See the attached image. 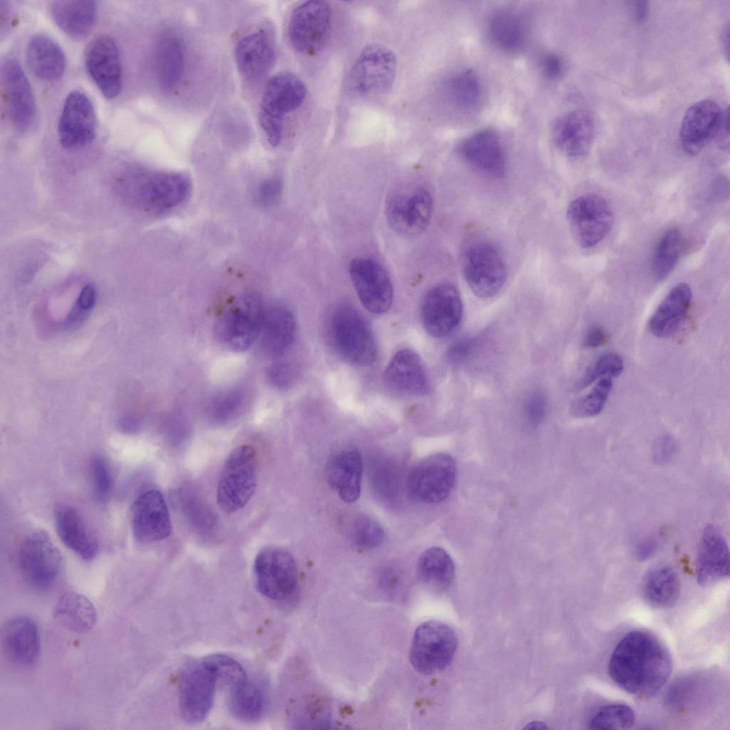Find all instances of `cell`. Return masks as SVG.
Wrapping results in <instances>:
<instances>
[{
    "label": "cell",
    "mask_w": 730,
    "mask_h": 730,
    "mask_svg": "<svg viewBox=\"0 0 730 730\" xmlns=\"http://www.w3.org/2000/svg\"><path fill=\"white\" fill-rule=\"evenodd\" d=\"M609 339L607 332L600 326L591 327L584 338V346L588 348H597L607 343Z\"/></svg>",
    "instance_id": "obj_57"
},
{
    "label": "cell",
    "mask_w": 730,
    "mask_h": 730,
    "mask_svg": "<svg viewBox=\"0 0 730 730\" xmlns=\"http://www.w3.org/2000/svg\"><path fill=\"white\" fill-rule=\"evenodd\" d=\"M677 443L669 435L659 437L654 443L652 448L653 459L657 464L668 463L675 454Z\"/></svg>",
    "instance_id": "obj_55"
},
{
    "label": "cell",
    "mask_w": 730,
    "mask_h": 730,
    "mask_svg": "<svg viewBox=\"0 0 730 730\" xmlns=\"http://www.w3.org/2000/svg\"><path fill=\"white\" fill-rule=\"evenodd\" d=\"M96 299V288L93 284H88L81 291L76 305L83 311L88 312L93 307Z\"/></svg>",
    "instance_id": "obj_58"
},
{
    "label": "cell",
    "mask_w": 730,
    "mask_h": 730,
    "mask_svg": "<svg viewBox=\"0 0 730 730\" xmlns=\"http://www.w3.org/2000/svg\"><path fill=\"white\" fill-rule=\"evenodd\" d=\"M657 548V543L654 538H647L638 545L636 550V557L639 560H646L654 555Z\"/></svg>",
    "instance_id": "obj_59"
},
{
    "label": "cell",
    "mask_w": 730,
    "mask_h": 730,
    "mask_svg": "<svg viewBox=\"0 0 730 730\" xmlns=\"http://www.w3.org/2000/svg\"><path fill=\"white\" fill-rule=\"evenodd\" d=\"M61 565V553L45 531L35 530L26 536L19 550V567L30 585L48 587L57 577Z\"/></svg>",
    "instance_id": "obj_15"
},
{
    "label": "cell",
    "mask_w": 730,
    "mask_h": 730,
    "mask_svg": "<svg viewBox=\"0 0 730 730\" xmlns=\"http://www.w3.org/2000/svg\"><path fill=\"white\" fill-rule=\"evenodd\" d=\"M567 219L577 244L592 249L610 232L614 215L607 201L595 193L583 194L572 200L567 209Z\"/></svg>",
    "instance_id": "obj_9"
},
{
    "label": "cell",
    "mask_w": 730,
    "mask_h": 730,
    "mask_svg": "<svg viewBox=\"0 0 730 730\" xmlns=\"http://www.w3.org/2000/svg\"><path fill=\"white\" fill-rule=\"evenodd\" d=\"M84 63L89 76L106 98L118 96L123 71L118 46L113 37L101 34L93 38L85 50Z\"/></svg>",
    "instance_id": "obj_16"
},
{
    "label": "cell",
    "mask_w": 730,
    "mask_h": 730,
    "mask_svg": "<svg viewBox=\"0 0 730 730\" xmlns=\"http://www.w3.org/2000/svg\"><path fill=\"white\" fill-rule=\"evenodd\" d=\"M722 42L724 50L727 52L726 54L729 56V26L724 31Z\"/></svg>",
    "instance_id": "obj_62"
},
{
    "label": "cell",
    "mask_w": 730,
    "mask_h": 730,
    "mask_svg": "<svg viewBox=\"0 0 730 730\" xmlns=\"http://www.w3.org/2000/svg\"><path fill=\"white\" fill-rule=\"evenodd\" d=\"M539 66L545 78L551 81L560 78L565 71L562 58L555 53H548L542 56Z\"/></svg>",
    "instance_id": "obj_54"
},
{
    "label": "cell",
    "mask_w": 730,
    "mask_h": 730,
    "mask_svg": "<svg viewBox=\"0 0 730 730\" xmlns=\"http://www.w3.org/2000/svg\"><path fill=\"white\" fill-rule=\"evenodd\" d=\"M49 12L56 24L68 36L81 40L91 32L96 20L97 6L93 1H54Z\"/></svg>",
    "instance_id": "obj_35"
},
{
    "label": "cell",
    "mask_w": 730,
    "mask_h": 730,
    "mask_svg": "<svg viewBox=\"0 0 730 730\" xmlns=\"http://www.w3.org/2000/svg\"><path fill=\"white\" fill-rule=\"evenodd\" d=\"M457 646V635L451 627L441 621H426L414 632L409 660L416 672L430 675L451 664Z\"/></svg>",
    "instance_id": "obj_5"
},
{
    "label": "cell",
    "mask_w": 730,
    "mask_h": 730,
    "mask_svg": "<svg viewBox=\"0 0 730 730\" xmlns=\"http://www.w3.org/2000/svg\"><path fill=\"white\" fill-rule=\"evenodd\" d=\"M295 334V319L287 307L274 304L265 309L259 338L267 356L278 358L284 355L293 344Z\"/></svg>",
    "instance_id": "obj_33"
},
{
    "label": "cell",
    "mask_w": 730,
    "mask_h": 730,
    "mask_svg": "<svg viewBox=\"0 0 730 730\" xmlns=\"http://www.w3.org/2000/svg\"><path fill=\"white\" fill-rule=\"evenodd\" d=\"M253 575L256 588L264 597L284 600L295 593L298 572L293 556L276 547L261 550L255 557Z\"/></svg>",
    "instance_id": "obj_8"
},
{
    "label": "cell",
    "mask_w": 730,
    "mask_h": 730,
    "mask_svg": "<svg viewBox=\"0 0 730 730\" xmlns=\"http://www.w3.org/2000/svg\"><path fill=\"white\" fill-rule=\"evenodd\" d=\"M680 582L676 571L668 566L652 569L643 582V593L652 606L666 609L672 607L678 600Z\"/></svg>",
    "instance_id": "obj_40"
},
{
    "label": "cell",
    "mask_w": 730,
    "mask_h": 730,
    "mask_svg": "<svg viewBox=\"0 0 730 730\" xmlns=\"http://www.w3.org/2000/svg\"><path fill=\"white\" fill-rule=\"evenodd\" d=\"M633 710L622 704H609L601 708L590 722L591 729H626L634 725Z\"/></svg>",
    "instance_id": "obj_45"
},
{
    "label": "cell",
    "mask_w": 730,
    "mask_h": 730,
    "mask_svg": "<svg viewBox=\"0 0 730 730\" xmlns=\"http://www.w3.org/2000/svg\"><path fill=\"white\" fill-rule=\"evenodd\" d=\"M265 308L255 294L240 297L216 322V340L233 351H244L259 337Z\"/></svg>",
    "instance_id": "obj_6"
},
{
    "label": "cell",
    "mask_w": 730,
    "mask_h": 730,
    "mask_svg": "<svg viewBox=\"0 0 730 730\" xmlns=\"http://www.w3.org/2000/svg\"><path fill=\"white\" fill-rule=\"evenodd\" d=\"M203 660L214 672L217 682L232 690L247 682V674L242 666L235 659L222 654L206 656Z\"/></svg>",
    "instance_id": "obj_44"
},
{
    "label": "cell",
    "mask_w": 730,
    "mask_h": 730,
    "mask_svg": "<svg viewBox=\"0 0 730 730\" xmlns=\"http://www.w3.org/2000/svg\"><path fill=\"white\" fill-rule=\"evenodd\" d=\"M26 58L31 72L42 81H56L66 70L63 51L46 34H36L30 38L26 45Z\"/></svg>",
    "instance_id": "obj_34"
},
{
    "label": "cell",
    "mask_w": 730,
    "mask_h": 730,
    "mask_svg": "<svg viewBox=\"0 0 730 730\" xmlns=\"http://www.w3.org/2000/svg\"><path fill=\"white\" fill-rule=\"evenodd\" d=\"M595 125L592 115L584 110L562 114L554 122L552 138L565 155L579 158L586 155L593 143Z\"/></svg>",
    "instance_id": "obj_25"
},
{
    "label": "cell",
    "mask_w": 730,
    "mask_h": 730,
    "mask_svg": "<svg viewBox=\"0 0 730 730\" xmlns=\"http://www.w3.org/2000/svg\"><path fill=\"white\" fill-rule=\"evenodd\" d=\"M672 663L666 647L642 630L627 634L615 647L608 664L612 680L632 694L648 696L668 680Z\"/></svg>",
    "instance_id": "obj_1"
},
{
    "label": "cell",
    "mask_w": 730,
    "mask_h": 730,
    "mask_svg": "<svg viewBox=\"0 0 730 730\" xmlns=\"http://www.w3.org/2000/svg\"><path fill=\"white\" fill-rule=\"evenodd\" d=\"M623 370L624 361L622 356L615 352L606 353L585 371L578 381L577 387L585 389L601 376L617 377Z\"/></svg>",
    "instance_id": "obj_49"
},
{
    "label": "cell",
    "mask_w": 730,
    "mask_h": 730,
    "mask_svg": "<svg viewBox=\"0 0 730 730\" xmlns=\"http://www.w3.org/2000/svg\"><path fill=\"white\" fill-rule=\"evenodd\" d=\"M384 381L390 390L403 394L423 396L430 390L429 379L420 356L413 350H399L388 364Z\"/></svg>",
    "instance_id": "obj_26"
},
{
    "label": "cell",
    "mask_w": 730,
    "mask_h": 730,
    "mask_svg": "<svg viewBox=\"0 0 730 730\" xmlns=\"http://www.w3.org/2000/svg\"><path fill=\"white\" fill-rule=\"evenodd\" d=\"M1 645L6 657L20 665H30L38 658L40 649L38 629L29 616L9 619L1 629Z\"/></svg>",
    "instance_id": "obj_29"
},
{
    "label": "cell",
    "mask_w": 730,
    "mask_h": 730,
    "mask_svg": "<svg viewBox=\"0 0 730 730\" xmlns=\"http://www.w3.org/2000/svg\"><path fill=\"white\" fill-rule=\"evenodd\" d=\"M362 460L355 448H346L334 454L327 464V480L345 503H352L360 495Z\"/></svg>",
    "instance_id": "obj_31"
},
{
    "label": "cell",
    "mask_w": 730,
    "mask_h": 730,
    "mask_svg": "<svg viewBox=\"0 0 730 730\" xmlns=\"http://www.w3.org/2000/svg\"><path fill=\"white\" fill-rule=\"evenodd\" d=\"M97 123L94 107L83 92L74 90L64 102L58 123V136L66 149L77 150L93 141Z\"/></svg>",
    "instance_id": "obj_17"
},
{
    "label": "cell",
    "mask_w": 730,
    "mask_h": 730,
    "mask_svg": "<svg viewBox=\"0 0 730 730\" xmlns=\"http://www.w3.org/2000/svg\"><path fill=\"white\" fill-rule=\"evenodd\" d=\"M692 292L687 283L674 286L658 305L648 322V329L654 336L669 337L684 322L690 309Z\"/></svg>",
    "instance_id": "obj_32"
},
{
    "label": "cell",
    "mask_w": 730,
    "mask_h": 730,
    "mask_svg": "<svg viewBox=\"0 0 730 730\" xmlns=\"http://www.w3.org/2000/svg\"><path fill=\"white\" fill-rule=\"evenodd\" d=\"M526 422L531 427H537L544 419L547 411V401L543 394L533 392L525 400L523 407Z\"/></svg>",
    "instance_id": "obj_52"
},
{
    "label": "cell",
    "mask_w": 730,
    "mask_h": 730,
    "mask_svg": "<svg viewBox=\"0 0 730 730\" xmlns=\"http://www.w3.org/2000/svg\"><path fill=\"white\" fill-rule=\"evenodd\" d=\"M612 386L611 378H602L588 394L574 401L570 409L572 414L582 418L599 414L605 406Z\"/></svg>",
    "instance_id": "obj_47"
},
{
    "label": "cell",
    "mask_w": 730,
    "mask_h": 730,
    "mask_svg": "<svg viewBox=\"0 0 730 730\" xmlns=\"http://www.w3.org/2000/svg\"><path fill=\"white\" fill-rule=\"evenodd\" d=\"M648 2L646 1H637L633 2V11L634 19L637 22H643L648 15Z\"/></svg>",
    "instance_id": "obj_61"
},
{
    "label": "cell",
    "mask_w": 730,
    "mask_h": 730,
    "mask_svg": "<svg viewBox=\"0 0 730 730\" xmlns=\"http://www.w3.org/2000/svg\"><path fill=\"white\" fill-rule=\"evenodd\" d=\"M349 272L359 300L369 312L381 314L389 311L393 302V287L379 262L370 258H354Z\"/></svg>",
    "instance_id": "obj_18"
},
{
    "label": "cell",
    "mask_w": 730,
    "mask_h": 730,
    "mask_svg": "<svg viewBox=\"0 0 730 730\" xmlns=\"http://www.w3.org/2000/svg\"><path fill=\"white\" fill-rule=\"evenodd\" d=\"M456 479V466L446 453H436L423 459L410 471L407 490L415 500L438 503L451 493Z\"/></svg>",
    "instance_id": "obj_11"
},
{
    "label": "cell",
    "mask_w": 730,
    "mask_h": 730,
    "mask_svg": "<svg viewBox=\"0 0 730 730\" xmlns=\"http://www.w3.org/2000/svg\"><path fill=\"white\" fill-rule=\"evenodd\" d=\"M92 485L96 498L104 501L109 497L113 488V478L106 460L96 456L90 463Z\"/></svg>",
    "instance_id": "obj_50"
},
{
    "label": "cell",
    "mask_w": 730,
    "mask_h": 730,
    "mask_svg": "<svg viewBox=\"0 0 730 730\" xmlns=\"http://www.w3.org/2000/svg\"><path fill=\"white\" fill-rule=\"evenodd\" d=\"M475 344V339L471 337L461 338L455 341L447 349L446 359L453 365L464 363L472 353Z\"/></svg>",
    "instance_id": "obj_53"
},
{
    "label": "cell",
    "mask_w": 730,
    "mask_h": 730,
    "mask_svg": "<svg viewBox=\"0 0 730 730\" xmlns=\"http://www.w3.org/2000/svg\"><path fill=\"white\" fill-rule=\"evenodd\" d=\"M716 138H718V140H719L720 144L721 145H723L724 148H725V145H726V148L728 149V148H729V109H728V108L724 111H723L722 120H721V125H720L718 133L716 135Z\"/></svg>",
    "instance_id": "obj_60"
},
{
    "label": "cell",
    "mask_w": 730,
    "mask_h": 730,
    "mask_svg": "<svg viewBox=\"0 0 730 730\" xmlns=\"http://www.w3.org/2000/svg\"><path fill=\"white\" fill-rule=\"evenodd\" d=\"M282 191V184L277 178H270L264 180L258 187L257 198L260 203L264 205L270 206L276 203L280 198Z\"/></svg>",
    "instance_id": "obj_56"
},
{
    "label": "cell",
    "mask_w": 730,
    "mask_h": 730,
    "mask_svg": "<svg viewBox=\"0 0 730 730\" xmlns=\"http://www.w3.org/2000/svg\"><path fill=\"white\" fill-rule=\"evenodd\" d=\"M729 575L728 543L714 525H707L700 539L696 560V577L702 586H708Z\"/></svg>",
    "instance_id": "obj_28"
},
{
    "label": "cell",
    "mask_w": 730,
    "mask_h": 730,
    "mask_svg": "<svg viewBox=\"0 0 730 730\" xmlns=\"http://www.w3.org/2000/svg\"><path fill=\"white\" fill-rule=\"evenodd\" d=\"M685 247L682 232L672 228L660 237L652 259V272L657 280L667 277L679 262Z\"/></svg>",
    "instance_id": "obj_41"
},
{
    "label": "cell",
    "mask_w": 730,
    "mask_h": 730,
    "mask_svg": "<svg viewBox=\"0 0 730 730\" xmlns=\"http://www.w3.org/2000/svg\"><path fill=\"white\" fill-rule=\"evenodd\" d=\"M433 212V198L421 186H408L388 198L386 216L390 227L405 236H416L426 230Z\"/></svg>",
    "instance_id": "obj_13"
},
{
    "label": "cell",
    "mask_w": 730,
    "mask_h": 730,
    "mask_svg": "<svg viewBox=\"0 0 730 730\" xmlns=\"http://www.w3.org/2000/svg\"><path fill=\"white\" fill-rule=\"evenodd\" d=\"M329 336L332 346L347 362L360 366L372 364L376 356L374 334L364 318L349 305H340L331 313Z\"/></svg>",
    "instance_id": "obj_2"
},
{
    "label": "cell",
    "mask_w": 730,
    "mask_h": 730,
    "mask_svg": "<svg viewBox=\"0 0 730 730\" xmlns=\"http://www.w3.org/2000/svg\"><path fill=\"white\" fill-rule=\"evenodd\" d=\"M257 454L250 445H240L228 455L216 492L217 503L223 512H237L251 499L257 487Z\"/></svg>",
    "instance_id": "obj_4"
},
{
    "label": "cell",
    "mask_w": 730,
    "mask_h": 730,
    "mask_svg": "<svg viewBox=\"0 0 730 730\" xmlns=\"http://www.w3.org/2000/svg\"><path fill=\"white\" fill-rule=\"evenodd\" d=\"M419 580L432 590H446L455 577V566L450 555L442 548L433 547L420 555L417 563Z\"/></svg>",
    "instance_id": "obj_37"
},
{
    "label": "cell",
    "mask_w": 730,
    "mask_h": 730,
    "mask_svg": "<svg viewBox=\"0 0 730 730\" xmlns=\"http://www.w3.org/2000/svg\"><path fill=\"white\" fill-rule=\"evenodd\" d=\"M54 617L66 628L76 633H86L94 626L96 612L91 602L84 595L66 592L58 599Z\"/></svg>",
    "instance_id": "obj_39"
},
{
    "label": "cell",
    "mask_w": 730,
    "mask_h": 730,
    "mask_svg": "<svg viewBox=\"0 0 730 730\" xmlns=\"http://www.w3.org/2000/svg\"><path fill=\"white\" fill-rule=\"evenodd\" d=\"M397 62L388 47L372 43L363 48L349 73V85L356 93L376 96L389 91L395 79Z\"/></svg>",
    "instance_id": "obj_10"
},
{
    "label": "cell",
    "mask_w": 730,
    "mask_h": 730,
    "mask_svg": "<svg viewBox=\"0 0 730 730\" xmlns=\"http://www.w3.org/2000/svg\"><path fill=\"white\" fill-rule=\"evenodd\" d=\"M235 58L237 70L244 79L250 81L261 79L275 61L272 37L264 30L243 36L235 46Z\"/></svg>",
    "instance_id": "obj_27"
},
{
    "label": "cell",
    "mask_w": 730,
    "mask_h": 730,
    "mask_svg": "<svg viewBox=\"0 0 730 730\" xmlns=\"http://www.w3.org/2000/svg\"><path fill=\"white\" fill-rule=\"evenodd\" d=\"M384 537L383 528L371 517L363 515L354 519L351 525L350 539L358 550H372L382 543Z\"/></svg>",
    "instance_id": "obj_46"
},
{
    "label": "cell",
    "mask_w": 730,
    "mask_h": 730,
    "mask_svg": "<svg viewBox=\"0 0 730 730\" xmlns=\"http://www.w3.org/2000/svg\"><path fill=\"white\" fill-rule=\"evenodd\" d=\"M190 180L179 173H158L145 177L138 188L141 206L160 212L182 203L190 192Z\"/></svg>",
    "instance_id": "obj_24"
},
{
    "label": "cell",
    "mask_w": 730,
    "mask_h": 730,
    "mask_svg": "<svg viewBox=\"0 0 730 730\" xmlns=\"http://www.w3.org/2000/svg\"><path fill=\"white\" fill-rule=\"evenodd\" d=\"M56 532L62 543L84 560L94 558L97 538L83 516L73 508L58 505L54 510Z\"/></svg>",
    "instance_id": "obj_30"
},
{
    "label": "cell",
    "mask_w": 730,
    "mask_h": 730,
    "mask_svg": "<svg viewBox=\"0 0 730 730\" xmlns=\"http://www.w3.org/2000/svg\"><path fill=\"white\" fill-rule=\"evenodd\" d=\"M333 22L331 5L325 1L301 3L290 15L288 37L297 52L313 56L321 51L329 41Z\"/></svg>",
    "instance_id": "obj_7"
},
{
    "label": "cell",
    "mask_w": 730,
    "mask_h": 730,
    "mask_svg": "<svg viewBox=\"0 0 730 730\" xmlns=\"http://www.w3.org/2000/svg\"><path fill=\"white\" fill-rule=\"evenodd\" d=\"M184 48L181 41L167 34L159 39L155 52V72L159 86L164 91L173 90L184 70Z\"/></svg>",
    "instance_id": "obj_36"
},
{
    "label": "cell",
    "mask_w": 730,
    "mask_h": 730,
    "mask_svg": "<svg viewBox=\"0 0 730 730\" xmlns=\"http://www.w3.org/2000/svg\"><path fill=\"white\" fill-rule=\"evenodd\" d=\"M488 33L493 43L505 52H516L526 39L525 26L521 16L513 10L494 12L488 24Z\"/></svg>",
    "instance_id": "obj_38"
},
{
    "label": "cell",
    "mask_w": 730,
    "mask_h": 730,
    "mask_svg": "<svg viewBox=\"0 0 730 730\" xmlns=\"http://www.w3.org/2000/svg\"><path fill=\"white\" fill-rule=\"evenodd\" d=\"M306 95L305 84L293 73H281L268 81L261 100L259 123L270 145L280 143L284 115L297 109Z\"/></svg>",
    "instance_id": "obj_3"
},
{
    "label": "cell",
    "mask_w": 730,
    "mask_h": 730,
    "mask_svg": "<svg viewBox=\"0 0 730 730\" xmlns=\"http://www.w3.org/2000/svg\"><path fill=\"white\" fill-rule=\"evenodd\" d=\"M246 394L241 388H233L215 396L207 409L215 421H225L239 413L245 403Z\"/></svg>",
    "instance_id": "obj_48"
},
{
    "label": "cell",
    "mask_w": 730,
    "mask_h": 730,
    "mask_svg": "<svg viewBox=\"0 0 730 730\" xmlns=\"http://www.w3.org/2000/svg\"><path fill=\"white\" fill-rule=\"evenodd\" d=\"M1 73L11 124L18 132L26 133L31 129L36 118V101L31 84L14 58L3 60Z\"/></svg>",
    "instance_id": "obj_20"
},
{
    "label": "cell",
    "mask_w": 730,
    "mask_h": 730,
    "mask_svg": "<svg viewBox=\"0 0 730 730\" xmlns=\"http://www.w3.org/2000/svg\"><path fill=\"white\" fill-rule=\"evenodd\" d=\"M130 522L135 538L142 543H153L169 537L172 524L163 494L152 489L142 493L133 502Z\"/></svg>",
    "instance_id": "obj_21"
},
{
    "label": "cell",
    "mask_w": 730,
    "mask_h": 730,
    "mask_svg": "<svg viewBox=\"0 0 730 730\" xmlns=\"http://www.w3.org/2000/svg\"><path fill=\"white\" fill-rule=\"evenodd\" d=\"M269 382L275 387L284 389L291 386L297 376V366L288 361H279L266 371Z\"/></svg>",
    "instance_id": "obj_51"
},
{
    "label": "cell",
    "mask_w": 730,
    "mask_h": 730,
    "mask_svg": "<svg viewBox=\"0 0 730 730\" xmlns=\"http://www.w3.org/2000/svg\"><path fill=\"white\" fill-rule=\"evenodd\" d=\"M460 158L484 175L500 178L506 170L503 147L498 135L483 129L464 138L457 147Z\"/></svg>",
    "instance_id": "obj_22"
},
{
    "label": "cell",
    "mask_w": 730,
    "mask_h": 730,
    "mask_svg": "<svg viewBox=\"0 0 730 730\" xmlns=\"http://www.w3.org/2000/svg\"><path fill=\"white\" fill-rule=\"evenodd\" d=\"M463 272L470 289L478 297H494L506 279L503 259L493 245L480 242L471 246L465 252Z\"/></svg>",
    "instance_id": "obj_14"
},
{
    "label": "cell",
    "mask_w": 730,
    "mask_h": 730,
    "mask_svg": "<svg viewBox=\"0 0 730 730\" xmlns=\"http://www.w3.org/2000/svg\"><path fill=\"white\" fill-rule=\"evenodd\" d=\"M723 116L719 105L704 99L694 103L686 111L680 127L679 138L683 150L695 155L718 133Z\"/></svg>",
    "instance_id": "obj_23"
},
{
    "label": "cell",
    "mask_w": 730,
    "mask_h": 730,
    "mask_svg": "<svg viewBox=\"0 0 730 730\" xmlns=\"http://www.w3.org/2000/svg\"><path fill=\"white\" fill-rule=\"evenodd\" d=\"M463 302L458 289L443 282L432 287L421 304V321L432 336L443 337L457 328L463 317Z\"/></svg>",
    "instance_id": "obj_19"
},
{
    "label": "cell",
    "mask_w": 730,
    "mask_h": 730,
    "mask_svg": "<svg viewBox=\"0 0 730 730\" xmlns=\"http://www.w3.org/2000/svg\"><path fill=\"white\" fill-rule=\"evenodd\" d=\"M217 683L214 672L203 659L185 666L178 681L179 708L183 719L196 724L207 716Z\"/></svg>",
    "instance_id": "obj_12"
},
{
    "label": "cell",
    "mask_w": 730,
    "mask_h": 730,
    "mask_svg": "<svg viewBox=\"0 0 730 730\" xmlns=\"http://www.w3.org/2000/svg\"><path fill=\"white\" fill-rule=\"evenodd\" d=\"M447 91L454 104L463 110L478 108L483 98V86L480 77L471 70L456 72L447 82Z\"/></svg>",
    "instance_id": "obj_42"
},
{
    "label": "cell",
    "mask_w": 730,
    "mask_h": 730,
    "mask_svg": "<svg viewBox=\"0 0 730 730\" xmlns=\"http://www.w3.org/2000/svg\"><path fill=\"white\" fill-rule=\"evenodd\" d=\"M227 703L231 714L243 721L258 719L263 713L264 705L261 689L250 680L229 691Z\"/></svg>",
    "instance_id": "obj_43"
}]
</instances>
